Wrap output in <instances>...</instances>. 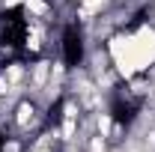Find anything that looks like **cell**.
<instances>
[{"instance_id":"2","label":"cell","mask_w":155,"mask_h":152,"mask_svg":"<svg viewBox=\"0 0 155 152\" xmlns=\"http://www.w3.org/2000/svg\"><path fill=\"white\" fill-rule=\"evenodd\" d=\"M24 0H0V15H9V12H21Z\"/></svg>"},{"instance_id":"1","label":"cell","mask_w":155,"mask_h":152,"mask_svg":"<svg viewBox=\"0 0 155 152\" xmlns=\"http://www.w3.org/2000/svg\"><path fill=\"white\" fill-rule=\"evenodd\" d=\"M104 51L122 84L137 75H149L155 69V24L146 15L137 18L134 24L116 30L104 42Z\"/></svg>"}]
</instances>
